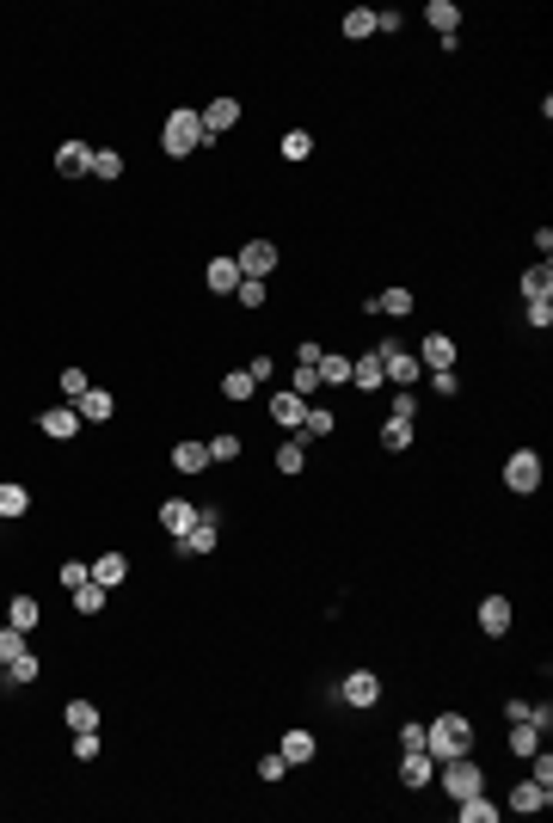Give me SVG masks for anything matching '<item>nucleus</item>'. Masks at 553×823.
Returning a JSON list of instances; mask_svg holds the SVG:
<instances>
[{"mask_svg": "<svg viewBox=\"0 0 553 823\" xmlns=\"http://www.w3.org/2000/svg\"><path fill=\"white\" fill-rule=\"evenodd\" d=\"M522 302H553V265L548 258L522 271Z\"/></svg>", "mask_w": 553, "mask_h": 823, "instance_id": "17", "label": "nucleus"}, {"mask_svg": "<svg viewBox=\"0 0 553 823\" xmlns=\"http://www.w3.org/2000/svg\"><path fill=\"white\" fill-rule=\"evenodd\" d=\"M37 620H43V602H37V596H13V602H6V627H19V633H32Z\"/></svg>", "mask_w": 553, "mask_h": 823, "instance_id": "20", "label": "nucleus"}, {"mask_svg": "<svg viewBox=\"0 0 553 823\" xmlns=\"http://www.w3.org/2000/svg\"><path fill=\"white\" fill-rule=\"evenodd\" d=\"M467 750H474V725L461 713H443V719L424 725V755L431 762H449V755H467Z\"/></svg>", "mask_w": 553, "mask_h": 823, "instance_id": "1", "label": "nucleus"}, {"mask_svg": "<svg viewBox=\"0 0 553 823\" xmlns=\"http://www.w3.org/2000/svg\"><path fill=\"white\" fill-rule=\"evenodd\" d=\"M25 511H32V492L19 480H0V522H6V516H25Z\"/></svg>", "mask_w": 553, "mask_h": 823, "instance_id": "27", "label": "nucleus"}, {"mask_svg": "<svg viewBox=\"0 0 553 823\" xmlns=\"http://www.w3.org/2000/svg\"><path fill=\"white\" fill-rule=\"evenodd\" d=\"M204 117V136L215 141V136H228L234 123H240V99H209V111H197Z\"/></svg>", "mask_w": 553, "mask_h": 823, "instance_id": "9", "label": "nucleus"}, {"mask_svg": "<svg viewBox=\"0 0 553 823\" xmlns=\"http://www.w3.org/2000/svg\"><path fill=\"white\" fill-rule=\"evenodd\" d=\"M302 467H308V443H302V437H289V443L276 448V474H289V480H295Z\"/></svg>", "mask_w": 553, "mask_h": 823, "instance_id": "28", "label": "nucleus"}, {"mask_svg": "<svg viewBox=\"0 0 553 823\" xmlns=\"http://www.w3.org/2000/svg\"><path fill=\"white\" fill-rule=\"evenodd\" d=\"M529 768H535L529 781H541V787H553V755H548V750H535V755H529Z\"/></svg>", "mask_w": 553, "mask_h": 823, "instance_id": "48", "label": "nucleus"}, {"mask_svg": "<svg viewBox=\"0 0 553 823\" xmlns=\"http://www.w3.org/2000/svg\"><path fill=\"white\" fill-rule=\"evenodd\" d=\"M376 357H381V375H387V381H400V387H412V381H418V357H406L394 339L381 344Z\"/></svg>", "mask_w": 553, "mask_h": 823, "instance_id": "6", "label": "nucleus"}, {"mask_svg": "<svg viewBox=\"0 0 553 823\" xmlns=\"http://www.w3.org/2000/svg\"><path fill=\"white\" fill-rule=\"evenodd\" d=\"M369 313H387V320H406V313H412V289H381L376 302H369Z\"/></svg>", "mask_w": 553, "mask_h": 823, "instance_id": "24", "label": "nucleus"}, {"mask_svg": "<svg viewBox=\"0 0 553 823\" xmlns=\"http://www.w3.org/2000/svg\"><path fill=\"white\" fill-rule=\"evenodd\" d=\"M431 387H437L443 400H455V393H461V381H455V369H437V375H431Z\"/></svg>", "mask_w": 553, "mask_h": 823, "instance_id": "51", "label": "nucleus"}, {"mask_svg": "<svg viewBox=\"0 0 553 823\" xmlns=\"http://www.w3.org/2000/svg\"><path fill=\"white\" fill-rule=\"evenodd\" d=\"M548 805H553V787H541V781H522L511 792V811H548Z\"/></svg>", "mask_w": 553, "mask_h": 823, "instance_id": "22", "label": "nucleus"}, {"mask_svg": "<svg viewBox=\"0 0 553 823\" xmlns=\"http://www.w3.org/2000/svg\"><path fill=\"white\" fill-rule=\"evenodd\" d=\"M504 485H511V492H541V455H535V448H517V455L504 461Z\"/></svg>", "mask_w": 553, "mask_h": 823, "instance_id": "5", "label": "nucleus"}, {"mask_svg": "<svg viewBox=\"0 0 553 823\" xmlns=\"http://www.w3.org/2000/svg\"><path fill=\"white\" fill-rule=\"evenodd\" d=\"M204 289L209 295H234V289H240V265H234V258H209Z\"/></svg>", "mask_w": 553, "mask_h": 823, "instance_id": "13", "label": "nucleus"}, {"mask_svg": "<svg viewBox=\"0 0 553 823\" xmlns=\"http://www.w3.org/2000/svg\"><path fill=\"white\" fill-rule=\"evenodd\" d=\"M56 172H62V178L93 172V148H86V141H62V148H56Z\"/></svg>", "mask_w": 553, "mask_h": 823, "instance_id": "15", "label": "nucleus"}, {"mask_svg": "<svg viewBox=\"0 0 553 823\" xmlns=\"http://www.w3.org/2000/svg\"><path fill=\"white\" fill-rule=\"evenodd\" d=\"M313 387H320V369H313V363H295V387H289V393H302V400H308Z\"/></svg>", "mask_w": 553, "mask_h": 823, "instance_id": "44", "label": "nucleus"}, {"mask_svg": "<svg viewBox=\"0 0 553 823\" xmlns=\"http://www.w3.org/2000/svg\"><path fill=\"white\" fill-rule=\"evenodd\" d=\"M376 32V6H350L345 13V37H369Z\"/></svg>", "mask_w": 553, "mask_h": 823, "instance_id": "36", "label": "nucleus"}, {"mask_svg": "<svg viewBox=\"0 0 553 823\" xmlns=\"http://www.w3.org/2000/svg\"><path fill=\"white\" fill-rule=\"evenodd\" d=\"M332 424H339V418H332L326 406H308V418H302V430H295V437H332Z\"/></svg>", "mask_w": 553, "mask_h": 823, "instance_id": "34", "label": "nucleus"}, {"mask_svg": "<svg viewBox=\"0 0 553 823\" xmlns=\"http://www.w3.org/2000/svg\"><path fill=\"white\" fill-rule=\"evenodd\" d=\"M234 265H240V276H258V283H265V276L276 271V246L271 240H246V252L234 258Z\"/></svg>", "mask_w": 553, "mask_h": 823, "instance_id": "8", "label": "nucleus"}, {"mask_svg": "<svg viewBox=\"0 0 553 823\" xmlns=\"http://www.w3.org/2000/svg\"><path fill=\"white\" fill-rule=\"evenodd\" d=\"M93 172L99 178H123V154L117 148H93Z\"/></svg>", "mask_w": 553, "mask_h": 823, "instance_id": "40", "label": "nucleus"}, {"mask_svg": "<svg viewBox=\"0 0 553 823\" xmlns=\"http://www.w3.org/2000/svg\"><path fill=\"white\" fill-rule=\"evenodd\" d=\"M535 750H541V731L529 719H511V755H535Z\"/></svg>", "mask_w": 553, "mask_h": 823, "instance_id": "32", "label": "nucleus"}, {"mask_svg": "<svg viewBox=\"0 0 553 823\" xmlns=\"http://www.w3.org/2000/svg\"><path fill=\"white\" fill-rule=\"evenodd\" d=\"M283 768H289L283 755H265V762H258V781H283Z\"/></svg>", "mask_w": 553, "mask_h": 823, "instance_id": "53", "label": "nucleus"}, {"mask_svg": "<svg viewBox=\"0 0 553 823\" xmlns=\"http://www.w3.org/2000/svg\"><path fill=\"white\" fill-rule=\"evenodd\" d=\"M204 141H209V136H204V117H197L191 104H178L173 117H167V130H160V148H167L173 160H185V154H197Z\"/></svg>", "mask_w": 553, "mask_h": 823, "instance_id": "2", "label": "nucleus"}, {"mask_svg": "<svg viewBox=\"0 0 553 823\" xmlns=\"http://www.w3.org/2000/svg\"><path fill=\"white\" fill-rule=\"evenodd\" d=\"M222 400H252V375H246V369H228V375H222Z\"/></svg>", "mask_w": 553, "mask_h": 823, "instance_id": "41", "label": "nucleus"}, {"mask_svg": "<svg viewBox=\"0 0 553 823\" xmlns=\"http://www.w3.org/2000/svg\"><path fill=\"white\" fill-rule=\"evenodd\" d=\"M37 430H43L50 443H68L74 430H80V412H74V406H50V412H37Z\"/></svg>", "mask_w": 553, "mask_h": 823, "instance_id": "7", "label": "nucleus"}, {"mask_svg": "<svg viewBox=\"0 0 553 823\" xmlns=\"http://www.w3.org/2000/svg\"><path fill=\"white\" fill-rule=\"evenodd\" d=\"M234 295H240L246 308H265V283H258V276H240V289H234Z\"/></svg>", "mask_w": 553, "mask_h": 823, "instance_id": "46", "label": "nucleus"}, {"mask_svg": "<svg viewBox=\"0 0 553 823\" xmlns=\"http://www.w3.org/2000/svg\"><path fill=\"white\" fill-rule=\"evenodd\" d=\"M313 750H320V744H313V731H283V744H276V755H283L289 768L313 762Z\"/></svg>", "mask_w": 553, "mask_h": 823, "instance_id": "18", "label": "nucleus"}, {"mask_svg": "<svg viewBox=\"0 0 553 823\" xmlns=\"http://www.w3.org/2000/svg\"><path fill=\"white\" fill-rule=\"evenodd\" d=\"M32 646H25V633L19 627H0V664H13V657H25Z\"/></svg>", "mask_w": 553, "mask_h": 823, "instance_id": "42", "label": "nucleus"}, {"mask_svg": "<svg viewBox=\"0 0 553 823\" xmlns=\"http://www.w3.org/2000/svg\"><path fill=\"white\" fill-rule=\"evenodd\" d=\"M246 375H252V387H265V381L276 375V363H271V357H252V363H246Z\"/></svg>", "mask_w": 553, "mask_h": 823, "instance_id": "50", "label": "nucleus"}, {"mask_svg": "<svg viewBox=\"0 0 553 823\" xmlns=\"http://www.w3.org/2000/svg\"><path fill=\"white\" fill-rule=\"evenodd\" d=\"M424 19H431V25H437V37L449 43L455 25H461V6H455V0H431V6H424Z\"/></svg>", "mask_w": 553, "mask_h": 823, "instance_id": "23", "label": "nucleus"}, {"mask_svg": "<svg viewBox=\"0 0 553 823\" xmlns=\"http://www.w3.org/2000/svg\"><path fill=\"white\" fill-rule=\"evenodd\" d=\"M400 750H424V725H406V731H400Z\"/></svg>", "mask_w": 553, "mask_h": 823, "instance_id": "55", "label": "nucleus"}, {"mask_svg": "<svg viewBox=\"0 0 553 823\" xmlns=\"http://www.w3.org/2000/svg\"><path fill=\"white\" fill-rule=\"evenodd\" d=\"M480 633H492V639L511 633V602H504V596H485L480 602Z\"/></svg>", "mask_w": 553, "mask_h": 823, "instance_id": "19", "label": "nucleus"}, {"mask_svg": "<svg viewBox=\"0 0 553 823\" xmlns=\"http://www.w3.org/2000/svg\"><path fill=\"white\" fill-rule=\"evenodd\" d=\"M86 578H93V565H86V559H68V565H62V583H68V590H74V583H86Z\"/></svg>", "mask_w": 553, "mask_h": 823, "instance_id": "52", "label": "nucleus"}, {"mask_svg": "<svg viewBox=\"0 0 553 823\" xmlns=\"http://www.w3.org/2000/svg\"><path fill=\"white\" fill-rule=\"evenodd\" d=\"M74 412H80V424H104V418L117 412V400H111L104 387H86V393L74 400Z\"/></svg>", "mask_w": 553, "mask_h": 823, "instance_id": "16", "label": "nucleus"}, {"mask_svg": "<svg viewBox=\"0 0 553 823\" xmlns=\"http://www.w3.org/2000/svg\"><path fill=\"white\" fill-rule=\"evenodd\" d=\"M431 774H437V762H431V755H424V750H406V755H400V787H431Z\"/></svg>", "mask_w": 553, "mask_h": 823, "instance_id": "14", "label": "nucleus"}, {"mask_svg": "<svg viewBox=\"0 0 553 823\" xmlns=\"http://www.w3.org/2000/svg\"><path fill=\"white\" fill-rule=\"evenodd\" d=\"M68 725L74 731H99V707L93 701H68Z\"/></svg>", "mask_w": 553, "mask_h": 823, "instance_id": "39", "label": "nucleus"}, {"mask_svg": "<svg viewBox=\"0 0 553 823\" xmlns=\"http://www.w3.org/2000/svg\"><path fill=\"white\" fill-rule=\"evenodd\" d=\"M381 448H387V455L412 448V418H387V424H381Z\"/></svg>", "mask_w": 553, "mask_h": 823, "instance_id": "30", "label": "nucleus"}, {"mask_svg": "<svg viewBox=\"0 0 553 823\" xmlns=\"http://www.w3.org/2000/svg\"><path fill=\"white\" fill-rule=\"evenodd\" d=\"M37 670H43V664H37V657L25 652V657H13V664H6V683H13V688H25V683H37Z\"/></svg>", "mask_w": 553, "mask_h": 823, "instance_id": "35", "label": "nucleus"}, {"mask_svg": "<svg viewBox=\"0 0 553 823\" xmlns=\"http://www.w3.org/2000/svg\"><path fill=\"white\" fill-rule=\"evenodd\" d=\"M74 755H80V762H99V731H74Z\"/></svg>", "mask_w": 553, "mask_h": 823, "instance_id": "47", "label": "nucleus"}, {"mask_svg": "<svg viewBox=\"0 0 553 823\" xmlns=\"http://www.w3.org/2000/svg\"><path fill=\"white\" fill-rule=\"evenodd\" d=\"M86 387H93V381H86V369H62V393H68V406L86 393Z\"/></svg>", "mask_w": 553, "mask_h": 823, "instance_id": "45", "label": "nucleus"}, {"mask_svg": "<svg viewBox=\"0 0 553 823\" xmlns=\"http://www.w3.org/2000/svg\"><path fill=\"white\" fill-rule=\"evenodd\" d=\"M215 541H222V511H215V504H204V511L191 516V529L173 535L178 559H204V553H215Z\"/></svg>", "mask_w": 553, "mask_h": 823, "instance_id": "3", "label": "nucleus"}, {"mask_svg": "<svg viewBox=\"0 0 553 823\" xmlns=\"http://www.w3.org/2000/svg\"><path fill=\"white\" fill-rule=\"evenodd\" d=\"M455 805H461V818H467V823H492V818H498V805L485 799V787L467 792V799H455Z\"/></svg>", "mask_w": 553, "mask_h": 823, "instance_id": "31", "label": "nucleus"}, {"mask_svg": "<svg viewBox=\"0 0 553 823\" xmlns=\"http://www.w3.org/2000/svg\"><path fill=\"white\" fill-rule=\"evenodd\" d=\"M173 467H178V474H204V467H209V443H178L173 448Z\"/></svg>", "mask_w": 553, "mask_h": 823, "instance_id": "29", "label": "nucleus"}, {"mask_svg": "<svg viewBox=\"0 0 553 823\" xmlns=\"http://www.w3.org/2000/svg\"><path fill=\"white\" fill-rule=\"evenodd\" d=\"M313 369H320V381H332V387H345V381H350V357H320Z\"/></svg>", "mask_w": 553, "mask_h": 823, "instance_id": "38", "label": "nucleus"}, {"mask_svg": "<svg viewBox=\"0 0 553 823\" xmlns=\"http://www.w3.org/2000/svg\"><path fill=\"white\" fill-rule=\"evenodd\" d=\"M418 412V400H412V387H400V393H394V418H412Z\"/></svg>", "mask_w": 553, "mask_h": 823, "instance_id": "54", "label": "nucleus"}, {"mask_svg": "<svg viewBox=\"0 0 553 823\" xmlns=\"http://www.w3.org/2000/svg\"><path fill=\"white\" fill-rule=\"evenodd\" d=\"M522 320H529L535 332H548V326H553V302H529V313H522Z\"/></svg>", "mask_w": 553, "mask_h": 823, "instance_id": "49", "label": "nucleus"}, {"mask_svg": "<svg viewBox=\"0 0 553 823\" xmlns=\"http://www.w3.org/2000/svg\"><path fill=\"white\" fill-rule=\"evenodd\" d=\"M74 609H80V615H99L104 609V583H93V578L74 583Z\"/></svg>", "mask_w": 553, "mask_h": 823, "instance_id": "33", "label": "nucleus"}, {"mask_svg": "<svg viewBox=\"0 0 553 823\" xmlns=\"http://www.w3.org/2000/svg\"><path fill=\"white\" fill-rule=\"evenodd\" d=\"M191 516H197V504H191V498H167V504H160V529H167V535H185V529H191Z\"/></svg>", "mask_w": 553, "mask_h": 823, "instance_id": "21", "label": "nucleus"}, {"mask_svg": "<svg viewBox=\"0 0 553 823\" xmlns=\"http://www.w3.org/2000/svg\"><path fill=\"white\" fill-rule=\"evenodd\" d=\"M381 381H387V375H381V357H376V350H369V357H357V363H350V387H363V393H376Z\"/></svg>", "mask_w": 553, "mask_h": 823, "instance_id": "26", "label": "nucleus"}, {"mask_svg": "<svg viewBox=\"0 0 553 823\" xmlns=\"http://www.w3.org/2000/svg\"><path fill=\"white\" fill-rule=\"evenodd\" d=\"M123 578H130V559H123V553H99V559H93V583L111 590V583H123Z\"/></svg>", "mask_w": 553, "mask_h": 823, "instance_id": "25", "label": "nucleus"}, {"mask_svg": "<svg viewBox=\"0 0 553 823\" xmlns=\"http://www.w3.org/2000/svg\"><path fill=\"white\" fill-rule=\"evenodd\" d=\"M480 787H485V774H480L474 755H449V762H443V792H449V799H467V792H480Z\"/></svg>", "mask_w": 553, "mask_h": 823, "instance_id": "4", "label": "nucleus"}, {"mask_svg": "<svg viewBox=\"0 0 553 823\" xmlns=\"http://www.w3.org/2000/svg\"><path fill=\"white\" fill-rule=\"evenodd\" d=\"M0 670H6V664H0Z\"/></svg>", "mask_w": 553, "mask_h": 823, "instance_id": "56", "label": "nucleus"}, {"mask_svg": "<svg viewBox=\"0 0 553 823\" xmlns=\"http://www.w3.org/2000/svg\"><path fill=\"white\" fill-rule=\"evenodd\" d=\"M449 363H455V339H449V332H431V339L418 344V369L437 375V369H449Z\"/></svg>", "mask_w": 553, "mask_h": 823, "instance_id": "11", "label": "nucleus"}, {"mask_svg": "<svg viewBox=\"0 0 553 823\" xmlns=\"http://www.w3.org/2000/svg\"><path fill=\"white\" fill-rule=\"evenodd\" d=\"M234 455H240V437H234V430L209 437V461H234Z\"/></svg>", "mask_w": 553, "mask_h": 823, "instance_id": "43", "label": "nucleus"}, {"mask_svg": "<svg viewBox=\"0 0 553 823\" xmlns=\"http://www.w3.org/2000/svg\"><path fill=\"white\" fill-rule=\"evenodd\" d=\"M276 148H283V160H308V154H313V136H308V130H289Z\"/></svg>", "mask_w": 553, "mask_h": 823, "instance_id": "37", "label": "nucleus"}, {"mask_svg": "<svg viewBox=\"0 0 553 823\" xmlns=\"http://www.w3.org/2000/svg\"><path fill=\"white\" fill-rule=\"evenodd\" d=\"M339 694H345L350 707H376V701H381V676H376V670H350Z\"/></svg>", "mask_w": 553, "mask_h": 823, "instance_id": "10", "label": "nucleus"}, {"mask_svg": "<svg viewBox=\"0 0 553 823\" xmlns=\"http://www.w3.org/2000/svg\"><path fill=\"white\" fill-rule=\"evenodd\" d=\"M308 406H313V400H302V393H289V387H283V393L271 400V418L289 430V437H295V430H302V418H308Z\"/></svg>", "mask_w": 553, "mask_h": 823, "instance_id": "12", "label": "nucleus"}]
</instances>
